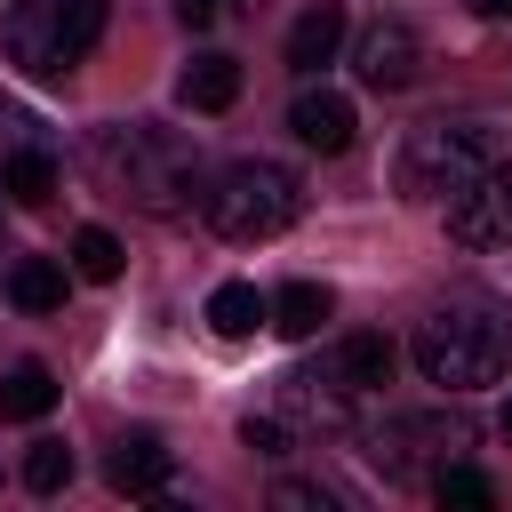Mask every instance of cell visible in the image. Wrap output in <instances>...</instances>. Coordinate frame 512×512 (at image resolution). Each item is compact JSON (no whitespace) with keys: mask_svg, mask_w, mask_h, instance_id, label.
<instances>
[{"mask_svg":"<svg viewBox=\"0 0 512 512\" xmlns=\"http://www.w3.org/2000/svg\"><path fill=\"white\" fill-rule=\"evenodd\" d=\"M168 472H176V456L160 448V432H120L104 456V480L120 496H152V488H168Z\"/></svg>","mask_w":512,"mask_h":512,"instance_id":"cell-10","label":"cell"},{"mask_svg":"<svg viewBox=\"0 0 512 512\" xmlns=\"http://www.w3.org/2000/svg\"><path fill=\"white\" fill-rule=\"evenodd\" d=\"M448 240L456 248H512V160H488L448 192Z\"/></svg>","mask_w":512,"mask_h":512,"instance_id":"cell-6","label":"cell"},{"mask_svg":"<svg viewBox=\"0 0 512 512\" xmlns=\"http://www.w3.org/2000/svg\"><path fill=\"white\" fill-rule=\"evenodd\" d=\"M176 96H184L192 112H232V104H240V56H224V48L192 56L184 80H176Z\"/></svg>","mask_w":512,"mask_h":512,"instance_id":"cell-13","label":"cell"},{"mask_svg":"<svg viewBox=\"0 0 512 512\" xmlns=\"http://www.w3.org/2000/svg\"><path fill=\"white\" fill-rule=\"evenodd\" d=\"M504 440H512V400H504Z\"/></svg>","mask_w":512,"mask_h":512,"instance_id":"cell-27","label":"cell"},{"mask_svg":"<svg viewBox=\"0 0 512 512\" xmlns=\"http://www.w3.org/2000/svg\"><path fill=\"white\" fill-rule=\"evenodd\" d=\"M120 264H128V248H120L104 224H80V232H72V272H80V280H120Z\"/></svg>","mask_w":512,"mask_h":512,"instance_id":"cell-20","label":"cell"},{"mask_svg":"<svg viewBox=\"0 0 512 512\" xmlns=\"http://www.w3.org/2000/svg\"><path fill=\"white\" fill-rule=\"evenodd\" d=\"M0 128H32V112H24L16 96H0Z\"/></svg>","mask_w":512,"mask_h":512,"instance_id":"cell-25","label":"cell"},{"mask_svg":"<svg viewBox=\"0 0 512 512\" xmlns=\"http://www.w3.org/2000/svg\"><path fill=\"white\" fill-rule=\"evenodd\" d=\"M176 8V24H192V32H208L216 16H224V0H168Z\"/></svg>","mask_w":512,"mask_h":512,"instance_id":"cell-24","label":"cell"},{"mask_svg":"<svg viewBox=\"0 0 512 512\" xmlns=\"http://www.w3.org/2000/svg\"><path fill=\"white\" fill-rule=\"evenodd\" d=\"M336 48H344V8L336 0H312L288 24V72H320V64H336Z\"/></svg>","mask_w":512,"mask_h":512,"instance_id":"cell-12","label":"cell"},{"mask_svg":"<svg viewBox=\"0 0 512 512\" xmlns=\"http://www.w3.org/2000/svg\"><path fill=\"white\" fill-rule=\"evenodd\" d=\"M288 128H296V144H312V152H344L352 144V96H336V88H304L296 104H288Z\"/></svg>","mask_w":512,"mask_h":512,"instance_id":"cell-11","label":"cell"},{"mask_svg":"<svg viewBox=\"0 0 512 512\" xmlns=\"http://www.w3.org/2000/svg\"><path fill=\"white\" fill-rule=\"evenodd\" d=\"M104 40V0H16L8 8V64L32 80H64Z\"/></svg>","mask_w":512,"mask_h":512,"instance_id":"cell-4","label":"cell"},{"mask_svg":"<svg viewBox=\"0 0 512 512\" xmlns=\"http://www.w3.org/2000/svg\"><path fill=\"white\" fill-rule=\"evenodd\" d=\"M472 8H480V16H496V24L512 16V0H472Z\"/></svg>","mask_w":512,"mask_h":512,"instance_id":"cell-26","label":"cell"},{"mask_svg":"<svg viewBox=\"0 0 512 512\" xmlns=\"http://www.w3.org/2000/svg\"><path fill=\"white\" fill-rule=\"evenodd\" d=\"M88 176L112 192V200H128V208H144V216H192L200 208V160H192V144L184 136H168V128H96V144H88Z\"/></svg>","mask_w":512,"mask_h":512,"instance_id":"cell-1","label":"cell"},{"mask_svg":"<svg viewBox=\"0 0 512 512\" xmlns=\"http://www.w3.org/2000/svg\"><path fill=\"white\" fill-rule=\"evenodd\" d=\"M328 312H336V296H328L320 280H288V288L272 296V312H264V320H272L288 344H304V336H320V320H328Z\"/></svg>","mask_w":512,"mask_h":512,"instance_id":"cell-16","label":"cell"},{"mask_svg":"<svg viewBox=\"0 0 512 512\" xmlns=\"http://www.w3.org/2000/svg\"><path fill=\"white\" fill-rule=\"evenodd\" d=\"M432 488H440V504H496L488 472H472V464H440V472H432Z\"/></svg>","mask_w":512,"mask_h":512,"instance_id":"cell-22","label":"cell"},{"mask_svg":"<svg viewBox=\"0 0 512 512\" xmlns=\"http://www.w3.org/2000/svg\"><path fill=\"white\" fill-rule=\"evenodd\" d=\"M488 160H504L488 120H424V128L400 144L392 184H400L408 200H448V192H456L464 176H480Z\"/></svg>","mask_w":512,"mask_h":512,"instance_id":"cell-5","label":"cell"},{"mask_svg":"<svg viewBox=\"0 0 512 512\" xmlns=\"http://www.w3.org/2000/svg\"><path fill=\"white\" fill-rule=\"evenodd\" d=\"M320 376H328L336 392L368 400V392H384V384H392V344H384V336H336V344H328V360H320Z\"/></svg>","mask_w":512,"mask_h":512,"instance_id":"cell-9","label":"cell"},{"mask_svg":"<svg viewBox=\"0 0 512 512\" xmlns=\"http://www.w3.org/2000/svg\"><path fill=\"white\" fill-rule=\"evenodd\" d=\"M408 352H416L424 384H440V392H480V384H496V376L512 368V304L464 288V296H448L440 312L416 320V344H408Z\"/></svg>","mask_w":512,"mask_h":512,"instance_id":"cell-2","label":"cell"},{"mask_svg":"<svg viewBox=\"0 0 512 512\" xmlns=\"http://www.w3.org/2000/svg\"><path fill=\"white\" fill-rule=\"evenodd\" d=\"M240 448H256V456H288V424H280V416H248V424H240Z\"/></svg>","mask_w":512,"mask_h":512,"instance_id":"cell-23","label":"cell"},{"mask_svg":"<svg viewBox=\"0 0 512 512\" xmlns=\"http://www.w3.org/2000/svg\"><path fill=\"white\" fill-rule=\"evenodd\" d=\"M8 296H16V312H56L64 304V264L56 256H16L8 264Z\"/></svg>","mask_w":512,"mask_h":512,"instance_id":"cell-18","label":"cell"},{"mask_svg":"<svg viewBox=\"0 0 512 512\" xmlns=\"http://www.w3.org/2000/svg\"><path fill=\"white\" fill-rule=\"evenodd\" d=\"M64 480H72V448H64V440H32V456H24V488L56 496Z\"/></svg>","mask_w":512,"mask_h":512,"instance_id":"cell-21","label":"cell"},{"mask_svg":"<svg viewBox=\"0 0 512 512\" xmlns=\"http://www.w3.org/2000/svg\"><path fill=\"white\" fill-rule=\"evenodd\" d=\"M264 312H272V304H264V296H256L248 280H224V288L208 296V328H216L224 344H240V336H256V320H264Z\"/></svg>","mask_w":512,"mask_h":512,"instance_id":"cell-19","label":"cell"},{"mask_svg":"<svg viewBox=\"0 0 512 512\" xmlns=\"http://www.w3.org/2000/svg\"><path fill=\"white\" fill-rule=\"evenodd\" d=\"M56 408V376L40 368V360H16L8 376H0V416L8 424H32V416H48Z\"/></svg>","mask_w":512,"mask_h":512,"instance_id":"cell-17","label":"cell"},{"mask_svg":"<svg viewBox=\"0 0 512 512\" xmlns=\"http://www.w3.org/2000/svg\"><path fill=\"white\" fill-rule=\"evenodd\" d=\"M464 440H472L464 416H384V424L368 432V456H376L384 472H416L432 448H464Z\"/></svg>","mask_w":512,"mask_h":512,"instance_id":"cell-7","label":"cell"},{"mask_svg":"<svg viewBox=\"0 0 512 512\" xmlns=\"http://www.w3.org/2000/svg\"><path fill=\"white\" fill-rule=\"evenodd\" d=\"M352 64H360V80H368V88H408V80H416V64H424V40H416L400 16H384V24H368V32H360Z\"/></svg>","mask_w":512,"mask_h":512,"instance_id":"cell-8","label":"cell"},{"mask_svg":"<svg viewBox=\"0 0 512 512\" xmlns=\"http://www.w3.org/2000/svg\"><path fill=\"white\" fill-rule=\"evenodd\" d=\"M280 416H296V424H344L352 392H336L320 368H296V376H280Z\"/></svg>","mask_w":512,"mask_h":512,"instance_id":"cell-14","label":"cell"},{"mask_svg":"<svg viewBox=\"0 0 512 512\" xmlns=\"http://www.w3.org/2000/svg\"><path fill=\"white\" fill-rule=\"evenodd\" d=\"M0 192L24 200V208H48V200H56V152H48V144H8V160H0Z\"/></svg>","mask_w":512,"mask_h":512,"instance_id":"cell-15","label":"cell"},{"mask_svg":"<svg viewBox=\"0 0 512 512\" xmlns=\"http://www.w3.org/2000/svg\"><path fill=\"white\" fill-rule=\"evenodd\" d=\"M200 216H208L216 240L256 248V240H280V232L304 216V184H296V168H280V160H232L224 176L200 184Z\"/></svg>","mask_w":512,"mask_h":512,"instance_id":"cell-3","label":"cell"}]
</instances>
